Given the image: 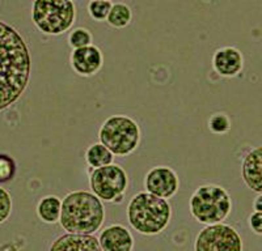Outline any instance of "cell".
<instances>
[{
  "label": "cell",
  "mask_w": 262,
  "mask_h": 251,
  "mask_svg": "<svg viewBox=\"0 0 262 251\" xmlns=\"http://www.w3.org/2000/svg\"><path fill=\"white\" fill-rule=\"evenodd\" d=\"M144 187L148 194L168 200L179 191L180 180L170 167L156 166L147 173L144 178Z\"/></svg>",
  "instance_id": "9"
},
{
  "label": "cell",
  "mask_w": 262,
  "mask_h": 251,
  "mask_svg": "<svg viewBox=\"0 0 262 251\" xmlns=\"http://www.w3.org/2000/svg\"><path fill=\"white\" fill-rule=\"evenodd\" d=\"M92 33L86 28H76L70 33L69 43L74 50L92 45Z\"/></svg>",
  "instance_id": "18"
},
{
  "label": "cell",
  "mask_w": 262,
  "mask_h": 251,
  "mask_svg": "<svg viewBox=\"0 0 262 251\" xmlns=\"http://www.w3.org/2000/svg\"><path fill=\"white\" fill-rule=\"evenodd\" d=\"M113 3L109 0H95L88 4V12L96 21H105L111 12Z\"/></svg>",
  "instance_id": "19"
},
{
  "label": "cell",
  "mask_w": 262,
  "mask_h": 251,
  "mask_svg": "<svg viewBox=\"0 0 262 251\" xmlns=\"http://www.w3.org/2000/svg\"><path fill=\"white\" fill-rule=\"evenodd\" d=\"M16 174V162L8 155H0V183L13 180Z\"/></svg>",
  "instance_id": "20"
},
{
  "label": "cell",
  "mask_w": 262,
  "mask_h": 251,
  "mask_svg": "<svg viewBox=\"0 0 262 251\" xmlns=\"http://www.w3.org/2000/svg\"><path fill=\"white\" fill-rule=\"evenodd\" d=\"M70 62H71L72 69L79 76L91 78L102 68L104 55L97 46L91 45L72 51Z\"/></svg>",
  "instance_id": "10"
},
{
  "label": "cell",
  "mask_w": 262,
  "mask_h": 251,
  "mask_svg": "<svg viewBox=\"0 0 262 251\" xmlns=\"http://www.w3.org/2000/svg\"><path fill=\"white\" fill-rule=\"evenodd\" d=\"M114 156L111 150L105 148L101 143H95L86 149L85 161L91 167H104L113 164Z\"/></svg>",
  "instance_id": "16"
},
{
  "label": "cell",
  "mask_w": 262,
  "mask_h": 251,
  "mask_svg": "<svg viewBox=\"0 0 262 251\" xmlns=\"http://www.w3.org/2000/svg\"><path fill=\"white\" fill-rule=\"evenodd\" d=\"M249 227L257 236L262 234V212H254L249 217Z\"/></svg>",
  "instance_id": "23"
},
{
  "label": "cell",
  "mask_w": 262,
  "mask_h": 251,
  "mask_svg": "<svg viewBox=\"0 0 262 251\" xmlns=\"http://www.w3.org/2000/svg\"><path fill=\"white\" fill-rule=\"evenodd\" d=\"M253 208L256 212H262V195L261 194L257 195V197L254 199Z\"/></svg>",
  "instance_id": "24"
},
{
  "label": "cell",
  "mask_w": 262,
  "mask_h": 251,
  "mask_svg": "<svg viewBox=\"0 0 262 251\" xmlns=\"http://www.w3.org/2000/svg\"><path fill=\"white\" fill-rule=\"evenodd\" d=\"M194 251H243V239L231 225H206L196 236Z\"/></svg>",
  "instance_id": "8"
},
{
  "label": "cell",
  "mask_w": 262,
  "mask_h": 251,
  "mask_svg": "<svg viewBox=\"0 0 262 251\" xmlns=\"http://www.w3.org/2000/svg\"><path fill=\"white\" fill-rule=\"evenodd\" d=\"M133 20V12H131L130 7L123 3H116L112 6L111 12L107 15L106 21L111 27L116 29H122L130 25Z\"/></svg>",
  "instance_id": "17"
},
{
  "label": "cell",
  "mask_w": 262,
  "mask_h": 251,
  "mask_svg": "<svg viewBox=\"0 0 262 251\" xmlns=\"http://www.w3.org/2000/svg\"><path fill=\"white\" fill-rule=\"evenodd\" d=\"M32 18L37 29L48 36H60L74 25L76 8L70 0H37Z\"/></svg>",
  "instance_id": "6"
},
{
  "label": "cell",
  "mask_w": 262,
  "mask_h": 251,
  "mask_svg": "<svg viewBox=\"0 0 262 251\" xmlns=\"http://www.w3.org/2000/svg\"><path fill=\"white\" fill-rule=\"evenodd\" d=\"M97 239L102 251H133L134 248V237L123 225H109Z\"/></svg>",
  "instance_id": "12"
},
{
  "label": "cell",
  "mask_w": 262,
  "mask_h": 251,
  "mask_svg": "<svg viewBox=\"0 0 262 251\" xmlns=\"http://www.w3.org/2000/svg\"><path fill=\"white\" fill-rule=\"evenodd\" d=\"M262 148L257 146L245 156L242 173L245 185L252 191L261 194L262 191Z\"/></svg>",
  "instance_id": "13"
},
{
  "label": "cell",
  "mask_w": 262,
  "mask_h": 251,
  "mask_svg": "<svg viewBox=\"0 0 262 251\" xmlns=\"http://www.w3.org/2000/svg\"><path fill=\"white\" fill-rule=\"evenodd\" d=\"M209 129L214 134H226L231 129V119L226 114L217 113L212 115L209 120Z\"/></svg>",
  "instance_id": "21"
},
{
  "label": "cell",
  "mask_w": 262,
  "mask_h": 251,
  "mask_svg": "<svg viewBox=\"0 0 262 251\" xmlns=\"http://www.w3.org/2000/svg\"><path fill=\"white\" fill-rule=\"evenodd\" d=\"M212 67L223 78H236L242 73L244 67L242 51L231 46L217 48L212 57Z\"/></svg>",
  "instance_id": "11"
},
{
  "label": "cell",
  "mask_w": 262,
  "mask_h": 251,
  "mask_svg": "<svg viewBox=\"0 0 262 251\" xmlns=\"http://www.w3.org/2000/svg\"><path fill=\"white\" fill-rule=\"evenodd\" d=\"M172 207L169 202L148 192L131 197L127 206L128 224L139 234L156 236L169 225Z\"/></svg>",
  "instance_id": "3"
},
{
  "label": "cell",
  "mask_w": 262,
  "mask_h": 251,
  "mask_svg": "<svg viewBox=\"0 0 262 251\" xmlns=\"http://www.w3.org/2000/svg\"><path fill=\"white\" fill-rule=\"evenodd\" d=\"M128 185L127 173L121 165L112 164L98 167L91 173L90 186L92 194L104 202H121Z\"/></svg>",
  "instance_id": "7"
},
{
  "label": "cell",
  "mask_w": 262,
  "mask_h": 251,
  "mask_svg": "<svg viewBox=\"0 0 262 251\" xmlns=\"http://www.w3.org/2000/svg\"><path fill=\"white\" fill-rule=\"evenodd\" d=\"M12 212V197L9 192L0 187V224L8 220Z\"/></svg>",
  "instance_id": "22"
},
{
  "label": "cell",
  "mask_w": 262,
  "mask_h": 251,
  "mask_svg": "<svg viewBox=\"0 0 262 251\" xmlns=\"http://www.w3.org/2000/svg\"><path fill=\"white\" fill-rule=\"evenodd\" d=\"M60 208H62V200L59 197L49 195L39 200L37 206V215L46 224H55L59 222Z\"/></svg>",
  "instance_id": "15"
},
{
  "label": "cell",
  "mask_w": 262,
  "mask_h": 251,
  "mask_svg": "<svg viewBox=\"0 0 262 251\" xmlns=\"http://www.w3.org/2000/svg\"><path fill=\"white\" fill-rule=\"evenodd\" d=\"M142 132L133 118L127 115H112L106 118L98 130L100 143L113 153V156L131 155L139 146Z\"/></svg>",
  "instance_id": "5"
},
{
  "label": "cell",
  "mask_w": 262,
  "mask_h": 251,
  "mask_svg": "<svg viewBox=\"0 0 262 251\" xmlns=\"http://www.w3.org/2000/svg\"><path fill=\"white\" fill-rule=\"evenodd\" d=\"M32 72L29 48L15 28L0 21V111L27 89Z\"/></svg>",
  "instance_id": "1"
},
{
  "label": "cell",
  "mask_w": 262,
  "mask_h": 251,
  "mask_svg": "<svg viewBox=\"0 0 262 251\" xmlns=\"http://www.w3.org/2000/svg\"><path fill=\"white\" fill-rule=\"evenodd\" d=\"M49 251H102L95 236L63 234L58 237Z\"/></svg>",
  "instance_id": "14"
},
{
  "label": "cell",
  "mask_w": 262,
  "mask_h": 251,
  "mask_svg": "<svg viewBox=\"0 0 262 251\" xmlns=\"http://www.w3.org/2000/svg\"><path fill=\"white\" fill-rule=\"evenodd\" d=\"M104 220V204L92 192H70L62 200L59 224L69 234L92 236L100 230Z\"/></svg>",
  "instance_id": "2"
},
{
  "label": "cell",
  "mask_w": 262,
  "mask_h": 251,
  "mask_svg": "<svg viewBox=\"0 0 262 251\" xmlns=\"http://www.w3.org/2000/svg\"><path fill=\"white\" fill-rule=\"evenodd\" d=\"M231 211V196L217 185L201 186L190 197V213L200 224H221L228 217Z\"/></svg>",
  "instance_id": "4"
}]
</instances>
